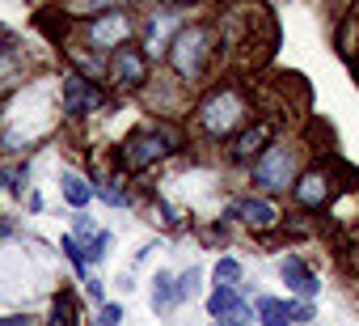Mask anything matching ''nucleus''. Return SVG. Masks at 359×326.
I'll use <instances>...</instances> for the list:
<instances>
[{"mask_svg":"<svg viewBox=\"0 0 359 326\" xmlns=\"http://www.w3.org/2000/svg\"><path fill=\"white\" fill-rule=\"evenodd\" d=\"M60 250H64V259L72 263V271H76V280L85 284V280H89V259H85V246H81V242H76L72 233H64V237H60Z\"/></svg>","mask_w":359,"mask_h":326,"instance_id":"nucleus-21","label":"nucleus"},{"mask_svg":"<svg viewBox=\"0 0 359 326\" xmlns=\"http://www.w3.org/2000/svg\"><path fill=\"white\" fill-rule=\"evenodd\" d=\"M110 242H114V237H110L106 229H97V233L85 242V259H89V267H93V263H102V259L110 254Z\"/></svg>","mask_w":359,"mask_h":326,"instance_id":"nucleus-23","label":"nucleus"},{"mask_svg":"<svg viewBox=\"0 0 359 326\" xmlns=\"http://www.w3.org/2000/svg\"><path fill=\"white\" fill-rule=\"evenodd\" d=\"M127 5H131V0H64V13L76 18V22H93V18L118 13V9H127Z\"/></svg>","mask_w":359,"mask_h":326,"instance_id":"nucleus-16","label":"nucleus"},{"mask_svg":"<svg viewBox=\"0 0 359 326\" xmlns=\"http://www.w3.org/2000/svg\"><path fill=\"white\" fill-rule=\"evenodd\" d=\"M93 233H97V225H93V216H85V212H76V221H72V237H76V242L85 246V242H89Z\"/></svg>","mask_w":359,"mask_h":326,"instance_id":"nucleus-24","label":"nucleus"},{"mask_svg":"<svg viewBox=\"0 0 359 326\" xmlns=\"http://www.w3.org/2000/svg\"><path fill=\"white\" fill-rule=\"evenodd\" d=\"M224 216L241 221V225H245V229H254V233H271V229H279V225H283V208H279L271 195H258V191H250V195L233 200Z\"/></svg>","mask_w":359,"mask_h":326,"instance_id":"nucleus-8","label":"nucleus"},{"mask_svg":"<svg viewBox=\"0 0 359 326\" xmlns=\"http://www.w3.org/2000/svg\"><path fill=\"white\" fill-rule=\"evenodd\" d=\"M135 30H140V22H135L127 9H118V13H102V18H93V22H81V34H85L89 51H102V56L118 51L123 43H135V39H131Z\"/></svg>","mask_w":359,"mask_h":326,"instance_id":"nucleus-7","label":"nucleus"},{"mask_svg":"<svg viewBox=\"0 0 359 326\" xmlns=\"http://www.w3.org/2000/svg\"><path fill=\"white\" fill-rule=\"evenodd\" d=\"M60 195H64V204H68L72 212H85V208L93 204V183H89L85 174H76V170H64V174H60Z\"/></svg>","mask_w":359,"mask_h":326,"instance_id":"nucleus-15","label":"nucleus"},{"mask_svg":"<svg viewBox=\"0 0 359 326\" xmlns=\"http://www.w3.org/2000/svg\"><path fill=\"white\" fill-rule=\"evenodd\" d=\"M351 18H355V22H359V0H355V5H351Z\"/></svg>","mask_w":359,"mask_h":326,"instance_id":"nucleus-29","label":"nucleus"},{"mask_svg":"<svg viewBox=\"0 0 359 326\" xmlns=\"http://www.w3.org/2000/svg\"><path fill=\"white\" fill-rule=\"evenodd\" d=\"M254 318H258L262 326H292V322H296V301L258 292V296H254Z\"/></svg>","mask_w":359,"mask_h":326,"instance_id":"nucleus-14","label":"nucleus"},{"mask_svg":"<svg viewBox=\"0 0 359 326\" xmlns=\"http://www.w3.org/2000/svg\"><path fill=\"white\" fill-rule=\"evenodd\" d=\"M123 318H127V313H123V305H110V301H106V305L97 309V326H118Z\"/></svg>","mask_w":359,"mask_h":326,"instance_id":"nucleus-25","label":"nucleus"},{"mask_svg":"<svg viewBox=\"0 0 359 326\" xmlns=\"http://www.w3.org/2000/svg\"><path fill=\"white\" fill-rule=\"evenodd\" d=\"M212 280H216V288H241L245 284V271H241V263L233 254H224V259H216Z\"/></svg>","mask_w":359,"mask_h":326,"instance_id":"nucleus-18","label":"nucleus"},{"mask_svg":"<svg viewBox=\"0 0 359 326\" xmlns=\"http://www.w3.org/2000/svg\"><path fill=\"white\" fill-rule=\"evenodd\" d=\"M199 292H203V271L199 267H187L182 275H177V305L191 301V296H199Z\"/></svg>","mask_w":359,"mask_h":326,"instance_id":"nucleus-22","label":"nucleus"},{"mask_svg":"<svg viewBox=\"0 0 359 326\" xmlns=\"http://www.w3.org/2000/svg\"><path fill=\"white\" fill-rule=\"evenodd\" d=\"M106 81H110L118 93H140V89L152 81V56H148L140 43H123L118 51L106 56Z\"/></svg>","mask_w":359,"mask_h":326,"instance_id":"nucleus-5","label":"nucleus"},{"mask_svg":"<svg viewBox=\"0 0 359 326\" xmlns=\"http://www.w3.org/2000/svg\"><path fill=\"white\" fill-rule=\"evenodd\" d=\"M287 195H292V204H296L300 212H325V208L334 204V195H338V174H334V166H325V161L304 166Z\"/></svg>","mask_w":359,"mask_h":326,"instance_id":"nucleus-6","label":"nucleus"},{"mask_svg":"<svg viewBox=\"0 0 359 326\" xmlns=\"http://www.w3.org/2000/svg\"><path fill=\"white\" fill-rule=\"evenodd\" d=\"M208 313L216 322H237V326H254V305L241 296V288H212L208 296Z\"/></svg>","mask_w":359,"mask_h":326,"instance_id":"nucleus-13","label":"nucleus"},{"mask_svg":"<svg viewBox=\"0 0 359 326\" xmlns=\"http://www.w3.org/2000/svg\"><path fill=\"white\" fill-rule=\"evenodd\" d=\"M279 280L292 288V301H317L321 296V275L300 254H283L279 259Z\"/></svg>","mask_w":359,"mask_h":326,"instance_id":"nucleus-12","label":"nucleus"},{"mask_svg":"<svg viewBox=\"0 0 359 326\" xmlns=\"http://www.w3.org/2000/svg\"><path fill=\"white\" fill-rule=\"evenodd\" d=\"M216 51H220L216 47V30L208 22H187L182 30L173 34L169 51H165V64H169V72L182 81V85H199L208 77Z\"/></svg>","mask_w":359,"mask_h":326,"instance_id":"nucleus-1","label":"nucleus"},{"mask_svg":"<svg viewBox=\"0 0 359 326\" xmlns=\"http://www.w3.org/2000/svg\"><path fill=\"white\" fill-rule=\"evenodd\" d=\"M173 305H177V275L173 271H156L152 275V309L169 313Z\"/></svg>","mask_w":359,"mask_h":326,"instance_id":"nucleus-17","label":"nucleus"},{"mask_svg":"<svg viewBox=\"0 0 359 326\" xmlns=\"http://www.w3.org/2000/svg\"><path fill=\"white\" fill-rule=\"evenodd\" d=\"M156 9H173V13H187L191 5H199V0H152Z\"/></svg>","mask_w":359,"mask_h":326,"instance_id":"nucleus-27","label":"nucleus"},{"mask_svg":"<svg viewBox=\"0 0 359 326\" xmlns=\"http://www.w3.org/2000/svg\"><path fill=\"white\" fill-rule=\"evenodd\" d=\"M300 170H304V148H300V140H275V144H266L262 152H258V161L250 166V183H254V191L258 195H287L292 191V183L300 178Z\"/></svg>","mask_w":359,"mask_h":326,"instance_id":"nucleus-3","label":"nucleus"},{"mask_svg":"<svg viewBox=\"0 0 359 326\" xmlns=\"http://www.w3.org/2000/svg\"><path fill=\"white\" fill-rule=\"evenodd\" d=\"M0 326H34V322L22 313V318H0Z\"/></svg>","mask_w":359,"mask_h":326,"instance_id":"nucleus-28","label":"nucleus"},{"mask_svg":"<svg viewBox=\"0 0 359 326\" xmlns=\"http://www.w3.org/2000/svg\"><path fill=\"white\" fill-rule=\"evenodd\" d=\"M169 152H173V144H169V136L161 131V119H156V123L131 127V131L123 136V144L114 148V166H118L123 174H144V170L161 166Z\"/></svg>","mask_w":359,"mask_h":326,"instance_id":"nucleus-4","label":"nucleus"},{"mask_svg":"<svg viewBox=\"0 0 359 326\" xmlns=\"http://www.w3.org/2000/svg\"><path fill=\"white\" fill-rule=\"evenodd\" d=\"M275 131H279V119H250L233 140H229V161L237 166H254L258 152L266 144H275Z\"/></svg>","mask_w":359,"mask_h":326,"instance_id":"nucleus-9","label":"nucleus"},{"mask_svg":"<svg viewBox=\"0 0 359 326\" xmlns=\"http://www.w3.org/2000/svg\"><path fill=\"white\" fill-rule=\"evenodd\" d=\"M97 110H106V89L97 81L81 77V72H68L64 77V115L68 119H89Z\"/></svg>","mask_w":359,"mask_h":326,"instance_id":"nucleus-10","label":"nucleus"},{"mask_svg":"<svg viewBox=\"0 0 359 326\" xmlns=\"http://www.w3.org/2000/svg\"><path fill=\"white\" fill-rule=\"evenodd\" d=\"M85 292H89V301H97V309L106 305V284H102L97 275H89V280H85Z\"/></svg>","mask_w":359,"mask_h":326,"instance_id":"nucleus-26","label":"nucleus"},{"mask_svg":"<svg viewBox=\"0 0 359 326\" xmlns=\"http://www.w3.org/2000/svg\"><path fill=\"white\" fill-rule=\"evenodd\" d=\"M51 326H81V318H76V296H72L68 288H60L55 301H51Z\"/></svg>","mask_w":359,"mask_h":326,"instance_id":"nucleus-19","label":"nucleus"},{"mask_svg":"<svg viewBox=\"0 0 359 326\" xmlns=\"http://www.w3.org/2000/svg\"><path fill=\"white\" fill-rule=\"evenodd\" d=\"M245 123H250V102H245V93H241L233 81L212 85V89L199 98V106H195V127H199L208 140H233Z\"/></svg>","mask_w":359,"mask_h":326,"instance_id":"nucleus-2","label":"nucleus"},{"mask_svg":"<svg viewBox=\"0 0 359 326\" xmlns=\"http://www.w3.org/2000/svg\"><path fill=\"white\" fill-rule=\"evenodd\" d=\"M187 26V13H173V9H152L144 22H140V47L148 56H165L173 34Z\"/></svg>","mask_w":359,"mask_h":326,"instance_id":"nucleus-11","label":"nucleus"},{"mask_svg":"<svg viewBox=\"0 0 359 326\" xmlns=\"http://www.w3.org/2000/svg\"><path fill=\"white\" fill-rule=\"evenodd\" d=\"M93 183V200H106L110 208H127L131 204V195L118 187V178H89Z\"/></svg>","mask_w":359,"mask_h":326,"instance_id":"nucleus-20","label":"nucleus"},{"mask_svg":"<svg viewBox=\"0 0 359 326\" xmlns=\"http://www.w3.org/2000/svg\"><path fill=\"white\" fill-rule=\"evenodd\" d=\"M216 326H237V322H216Z\"/></svg>","mask_w":359,"mask_h":326,"instance_id":"nucleus-30","label":"nucleus"}]
</instances>
